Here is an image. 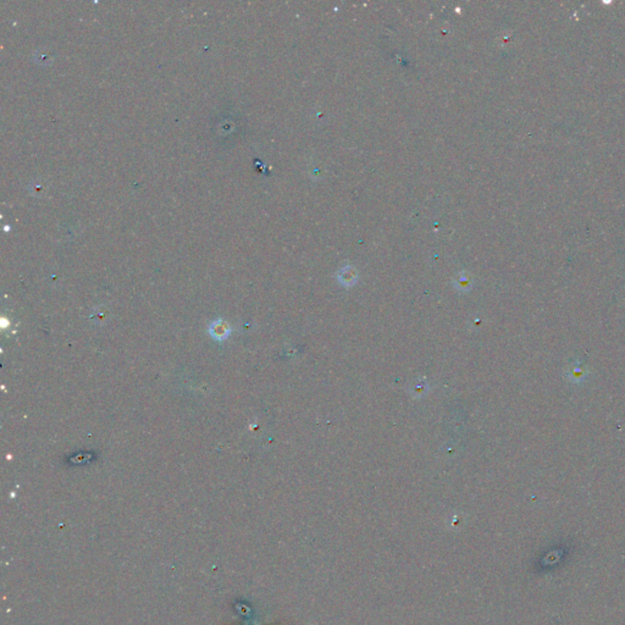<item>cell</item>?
Segmentation results:
<instances>
[{"label": "cell", "mask_w": 625, "mask_h": 625, "mask_svg": "<svg viewBox=\"0 0 625 625\" xmlns=\"http://www.w3.org/2000/svg\"><path fill=\"white\" fill-rule=\"evenodd\" d=\"M209 332H210V335L215 338V340L222 341V340H226L228 335H230L231 329L228 328L226 322H224L222 320H216V321H214L212 325H210Z\"/></svg>", "instance_id": "cell-2"}, {"label": "cell", "mask_w": 625, "mask_h": 625, "mask_svg": "<svg viewBox=\"0 0 625 625\" xmlns=\"http://www.w3.org/2000/svg\"><path fill=\"white\" fill-rule=\"evenodd\" d=\"M425 389H426V386L424 385V383H420V385H416L415 389H414V390H415L416 395H423L424 390H425Z\"/></svg>", "instance_id": "cell-3"}, {"label": "cell", "mask_w": 625, "mask_h": 625, "mask_svg": "<svg viewBox=\"0 0 625 625\" xmlns=\"http://www.w3.org/2000/svg\"><path fill=\"white\" fill-rule=\"evenodd\" d=\"M586 376L587 370L584 368V365H581L579 362H574L573 364H570L566 370L567 379H568L570 382L576 383V385L581 383L582 381L586 379Z\"/></svg>", "instance_id": "cell-1"}]
</instances>
